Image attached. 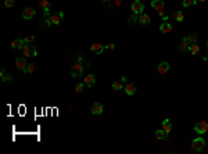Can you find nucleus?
<instances>
[{
  "instance_id": "nucleus-22",
  "label": "nucleus",
  "mask_w": 208,
  "mask_h": 154,
  "mask_svg": "<svg viewBox=\"0 0 208 154\" xmlns=\"http://www.w3.org/2000/svg\"><path fill=\"white\" fill-rule=\"evenodd\" d=\"M189 50H190V53L193 54V56H197V54H199V51H200V47H199L197 43H193V45L189 46Z\"/></svg>"
},
{
  "instance_id": "nucleus-9",
  "label": "nucleus",
  "mask_w": 208,
  "mask_h": 154,
  "mask_svg": "<svg viewBox=\"0 0 208 154\" xmlns=\"http://www.w3.org/2000/svg\"><path fill=\"white\" fill-rule=\"evenodd\" d=\"M15 67L25 74L26 67H28V64H26V61H25V57H17L15 58Z\"/></svg>"
},
{
  "instance_id": "nucleus-10",
  "label": "nucleus",
  "mask_w": 208,
  "mask_h": 154,
  "mask_svg": "<svg viewBox=\"0 0 208 154\" xmlns=\"http://www.w3.org/2000/svg\"><path fill=\"white\" fill-rule=\"evenodd\" d=\"M90 111H92L93 115H101L103 111H104V107H103V104H100V103H93Z\"/></svg>"
},
{
  "instance_id": "nucleus-4",
  "label": "nucleus",
  "mask_w": 208,
  "mask_h": 154,
  "mask_svg": "<svg viewBox=\"0 0 208 154\" xmlns=\"http://www.w3.org/2000/svg\"><path fill=\"white\" fill-rule=\"evenodd\" d=\"M194 131L199 135H204V133L208 132V122H205V121H200V122H197V124L194 125Z\"/></svg>"
},
{
  "instance_id": "nucleus-34",
  "label": "nucleus",
  "mask_w": 208,
  "mask_h": 154,
  "mask_svg": "<svg viewBox=\"0 0 208 154\" xmlns=\"http://www.w3.org/2000/svg\"><path fill=\"white\" fill-rule=\"evenodd\" d=\"M74 60H75V61H79V63H85V58H83L81 54H77V56H74Z\"/></svg>"
},
{
  "instance_id": "nucleus-24",
  "label": "nucleus",
  "mask_w": 208,
  "mask_h": 154,
  "mask_svg": "<svg viewBox=\"0 0 208 154\" xmlns=\"http://www.w3.org/2000/svg\"><path fill=\"white\" fill-rule=\"evenodd\" d=\"M172 17L175 18V21H178V22H182L183 20H185V15H183L182 11H176V13H174Z\"/></svg>"
},
{
  "instance_id": "nucleus-32",
  "label": "nucleus",
  "mask_w": 208,
  "mask_h": 154,
  "mask_svg": "<svg viewBox=\"0 0 208 154\" xmlns=\"http://www.w3.org/2000/svg\"><path fill=\"white\" fill-rule=\"evenodd\" d=\"M24 40H25V43H34L35 42V36H32V35H26V36H24Z\"/></svg>"
},
{
  "instance_id": "nucleus-26",
  "label": "nucleus",
  "mask_w": 208,
  "mask_h": 154,
  "mask_svg": "<svg viewBox=\"0 0 208 154\" xmlns=\"http://www.w3.org/2000/svg\"><path fill=\"white\" fill-rule=\"evenodd\" d=\"M35 71H36V64H35V63H31V64H28V67H26L25 74H34Z\"/></svg>"
},
{
  "instance_id": "nucleus-18",
  "label": "nucleus",
  "mask_w": 208,
  "mask_h": 154,
  "mask_svg": "<svg viewBox=\"0 0 208 154\" xmlns=\"http://www.w3.org/2000/svg\"><path fill=\"white\" fill-rule=\"evenodd\" d=\"M157 71H158L160 75H164V74H166L168 71H169V64H168V63H161V64L158 65Z\"/></svg>"
},
{
  "instance_id": "nucleus-15",
  "label": "nucleus",
  "mask_w": 208,
  "mask_h": 154,
  "mask_svg": "<svg viewBox=\"0 0 208 154\" xmlns=\"http://www.w3.org/2000/svg\"><path fill=\"white\" fill-rule=\"evenodd\" d=\"M104 49H106V47L103 46V45H100V43H93V45H92V46H90V50L93 51L94 54H101L103 51H104Z\"/></svg>"
},
{
  "instance_id": "nucleus-27",
  "label": "nucleus",
  "mask_w": 208,
  "mask_h": 154,
  "mask_svg": "<svg viewBox=\"0 0 208 154\" xmlns=\"http://www.w3.org/2000/svg\"><path fill=\"white\" fill-rule=\"evenodd\" d=\"M186 39H187V42L190 43V45H193V43H197V40H199V39H197V35H196V34H190Z\"/></svg>"
},
{
  "instance_id": "nucleus-35",
  "label": "nucleus",
  "mask_w": 208,
  "mask_h": 154,
  "mask_svg": "<svg viewBox=\"0 0 208 154\" xmlns=\"http://www.w3.org/2000/svg\"><path fill=\"white\" fill-rule=\"evenodd\" d=\"M104 47H106L107 50H114V49H115V45H114V43H110V45H107V46H104Z\"/></svg>"
},
{
  "instance_id": "nucleus-20",
  "label": "nucleus",
  "mask_w": 208,
  "mask_h": 154,
  "mask_svg": "<svg viewBox=\"0 0 208 154\" xmlns=\"http://www.w3.org/2000/svg\"><path fill=\"white\" fill-rule=\"evenodd\" d=\"M39 26L42 28V29H50L51 26V21H50V17H46L43 18L42 21H40V24H39Z\"/></svg>"
},
{
  "instance_id": "nucleus-7",
  "label": "nucleus",
  "mask_w": 208,
  "mask_h": 154,
  "mask_svg": "<svg viewBox=\"0 0 208 154\" xmlns=\"http://www.w3.org/2000/svg\"><path fill=\"white\" fill-rule=\"evenodd\" d=\"M145 10V4L142 3L140 0H133V3H132V11L133 14H142V11Z\"/></svg>"
},
{
  "instance_id": "nucleus-17",
  "label": "nucleus",
  "mask_w": 208,
  "mask_h": 154,
  "mask_svg": "<svg viewBox=\"0 0 208 154\" xmlns=\"http://www.w3.org/2000/svg\"><path fill=\"white\" fill-rule=\"evenodd\" d=\"M150 21H151V18H150L149 14L142 13L140 15H139V24H142V25H149Z\"/></svg>"
},
{
  "instance_id": "nucleus-25",
  "label": "nucleus",
  "mask_w": 208,
  "mask_h": 154,
  "mask_svg": "<svg viewBox=\"0 0 208 154\" xmlns=\"http://www.w3.org/2000/svg\"><path fill=\"white\" fill-rule=\"evenodd\" d=\"M179 49H180L182 51H185V50H187V49H189V42H187L186 38L182 39V42H180V45H179Z\"/></svg>"
},
{
  "instance_id": "nucleus-39",
  "label": "nucleus",
  "mask_w": 208,
  "mask_h": 154,
  "mask_svg": "<svg viewBox=\"0 0 208 154\" xmlns=\"http://www.w3.org/2000/svg\"><path fill=\"white\" fill-rule=\"evenodd\" d=\"M205 46H207V51H208V42H207V43H205Z\"/></svg>"
},
{
  "instance_id": "nucleus-13",
  "label": "nucleus",
  "mask_w": 208,
  "mask_h": 154,
  "mask_svg": "<svg viewBox=\"0 0 208 154\" xmlns=\"http://www.w3.org/2000/svg\"><path fill=\"white\" fill-rule=\"evenodd\" d=\"M123 90H125V93L128 94V96H133V94L136 93V86L133 85V83H125V86H123Z\"/></svg>"
},
{
  "instance_id": "nucleus-31",
  "label": "nucleus",
  "mask_w": 208,
  "mask_h": 154,
  "mask_svg": "<svg viewBox=\"0 0 208 154\" xmlns=\"http://www.w3.org/2000/svg\"><path fill=\"white\" fill-rule=\"evenodd\" d=\"M136 21H139V18H137V14H132L131 17L128 18V22H129V24H136Z\"/></svg>"
},
{
  "instance_id": "nucleus-14",
  "label": "nucleus",
  "mask_w": 208,
  "mask_h": 154,
  "mask_svg": "<svg viewBox=\"0 0 208 154\" xmlns=\"http://www.w3.org/2000/svg\"><path fill=\"white\" fill-rule=\"evenodd\" d=\"M83 83H85L88 88H93L94 83H96V78H94L93 74H89V75H86V77H85V81H83Z\"/></svg>"
},
{
  "instance_id": "nucleus-12",
  "label": "nucleus",
  "mask_w": 208,
  "mask_h": 154,
  "mask_svg": "<svg viewBox=\"0 0 208 154\" xmlns=\"http://www.w3.org/2000/svg\"><path fill=\"white\" fill-rule=\"evenodd\" d=\"M24 45H25V40L24 39H14L13 42H11V47L13 49H15V50H22V47H24Z\"/></svg>"
},
{
  "instance_id": "nucleus-36",
  "label": "nucleus",
  "mask_w": 208,
  "mask_h": 154,
  "mask_svg": "<svg viewBox=\"0 0 208 154\" xmlns=\"http://www.w3.org/2000/svg\"><path fill=\"white\" fill-rule=\"evenodd\" d=\"M121 82H122V83H128L126 77H122V78H121Z\"/></svg>"
},
{
  "instance_id": "nucleus-38",
  "label": "nucleus",
  "mask_w": 208,
  "mask_h": 154,
  "mask_svg": "<svg viewBox=\"0 0 208 154\" xmlns=\"http://www.w3.org/2000/svg\"><path fill=\"white\" fill-rule=\"evenodd\" d=\"M197 1H201V3H204V1H205V0H197Z\"/></svg>"
},
{
  "instance_id": "nucleus-37",
  "label": "nucleus",
  "mask_w": 208,
  "mask_h": 154,
  "mask_svg": "<svg viewBox=\"0 0 208 154\" xmlns=\"http://www.w3.org/2000/svg\"><path fill=\"white\" fill-rule=\"evenodd\" d=\"M115 6H121V0H115Z\"/></svg>"
},
{
  "instance_id": "nucleus-1",
  "label": "nucleus",
  "mask_w": 208,
  "mask_h": 154,
  "mask_svg": "<svg viewBox=\"0 0 208 154\" xmlns=\"http://www.w3.org/2000/svg\"><path fill=\"white\" fill-rule=\"evenodd\" d=\"M85 65L88 67L89 63L85 61V63H79V61H75V64L72 65V68H71V77L72 78H79L83 75V69H85Z\"/></svg>"
},
{
  "instance_id": "nucleus-19",
  "label": "nucleus",
  "mask_w": 208,
  "mask_h": 154,
  "mask_svg": "<svg viewBox=\"0 0 208 154\" xmlns=\"http://www.w3.org/2000/svg\"><path fill=\"white\" fill-rule=\"evenodd\" d=\"M160 31H161L162 34H169V32H172V25H171L169 22H162L161 25H160Z\"/></svg>"
},
{
  "instance_id": "nucleus-8",
  "label": "nucleus",
  "mask_w": 208,
  "mask_h": 154,
  "mask_svg": "<svg viewBox=\"0 0 208 154\" xmlns=\"http://www.w3.org/2000/svg\"><path fill=\"white\" fill-rule=\"evenodd\" d=\"M63 18H64V11H57V13L50 15V21H51V24H54V25H60L61 21H63Z\"/></svg>"
},
{
  "instance_id": "nucleus-5",
  "label": "nucleus",
  "mask_w": 208,
  "mask_h": 154,
  "mask_svg": "<svg viewBox=\"0 0 208 154\" xmlns=\"http://www.w3.org/2000/svg\"><path fill=\"white\" fill-rule=\"evenodd\" d=\"M39 6H40V9L43 10V18H46L50 15V11H51V4L49 0H42L40 3H39Z\"/></svg>"
},
{
  "instance_id": "nucleus-6",
  "label": "nucleus",
  "mask_w": 208,
  "mask_h": 154,
  "mask_svg": "<svg viewBox=\"0 0 208 154\" xmlns=\"http://www.w3.org/2000/svg\"><path fill=\"white\" fill-rule=\"evenodd\" d=\"M151 7L157 10L161 18L164 17V0H151Z\"/></svg>"
},
{
  "instance_id": "nucleus-2",
  "label": "nucleus",
  "mask_w": 208,
  "mask_h": 154,
  "mask_svg": "<svg viewBox=\"0 0 208 154\" xmlns=\"http://www.w3.org/2000/svg\"><path fill=\"white\" fill-rule=\"evenodd\" d=\"M21 51H22V54H24V57H25V58H29V57L38 56V50H36V47H35L32 43H25Z\"/></svg>"
},
{
  "instance_id": "nucleus-40",
  "label": "nucleus",
  "mask_w": 208,
  "mask_h": 154,
  "mask_svg": "<svg viewBox=\"0 0 208 154\" xmlns=\"http://www.w3.org/2000/svg\"><path fill=\"white\" fill-rule=\"evenodd\" d=\"M103 1H110V0H103Z\"/></svg>"
},
{
  "instance_id": "nucleus-33",
  "label": "nucleus",
  "mask_w": 208,
  "mask_h": 154,
  "mask_svg": "<svg viewBox=\"0 0 208 154\" xmlns=\"http://www.w3.org/2000/svg\"><path fill=\"white\" fill-rule=\"evenodd\" d=\"M4 6L7 7V9L13 7V6H14V0H4Z\"/></svg>"
},
{
  "instance_id": "nucleus-28",
  "label": "nucleus",
  "mask_w": 208,
  "mask_h": 154,
  "mask_svg": "<svg viewBox=\"0 0 208 154\" xmlns=\"http://www.w3.org/2000/svg\"><path fill=\"white\" fill-rule=\"evenodd\" d=\"M112 89H114V90H121V89H123V83H122L121 81L112 82Z\"/></svg>"
},
{
  "instance_id": "nucleus-30",
  "label": "nucleus",
  "mask_w": 208,
  "mask_h": 154,
  "mask_svg": "<svg viewBox=\"0 0 208 154\" xmlns=\"http://www.w3.org/2000/svg\"><path fill=\"white\" fill-rule=\"evenodd\" d=\"M196 3H197V0H183V1H182L183 7H189V6L196 4Z\"/></svg>"
},
{
  "instance_id": "nucleus-3",
  "label": "nucleus",
  "mask_w": 208,
  "mask_h": 154,
  "mask_svg": "<svg viewBox=\"0 0 208 154\" xmlns=\"http://www.w3.org/2000/svg\"><path fill=\"white\" fill-rule=\"evenodd\" d=\"M191 149L197 151V153H201L204 149H205V140H204L203 137H196L193 139L191 142Z\"/></svg>"
},
{
  "instance_id": "nucleus-23",
  "label": "nucleus",
  "mask_w": 208,
  "mask_h": 154,
  "mask_svg": "<svg viewBox=\"0 0 208 154\" xmlns=\"http://www.w3.org/2000/svg\"><path fill=\"white\" fill-rule=\"evenodd\" d=\"M155 137H157L158 140H164V139H168V136L165 135V132L162 131V129H158V131H155Z\"/></svg>"
},
{
  "instance_id": "nucleus-16",
  "label": "nucleus",
  "mask_w": 208,
  "mask_h": 154,
  "mask_svg": "<svg viewBox=\"0 0 208 154\" xmlns=\"http://www.w3.org/2000/svg\"><path fill=\"white\" fill-rule=\"evenodd\" d=\"M162 131L165 132L166 136L169 137V133L172 131V122L169 120H164V122H162Z\"/></svg>"
},
{
  "instance_id": "nucleus-29",
  "label": "nucleus",
  "mask_w": 208,
  "mask_h": 154,
  "mask_svg": "<svg viewBox=\"0 0 208 154\" xmlns=\"http://www.w3.org/2000/svg\"><path fill=\"white\" fill-rule=\"evenodd\" d=\"M85 83H78L77 86H75V93H82L83 90H85Z\"/></svg>"
},
{
  "instance_id": "nucleus-11",
  "label": "nucleus",
  "mask_w": 208,
  "mask_h": 154,
  "mask_svg": "<svg viewBox=\"0 0 208 154\" xmlns=\"http://www.w3.org/2000/svg\"><path fill=\"white\" fill-rule=\"evenodd\" d=\"M35 15H36V11H35L34 9H31V7H26V9H24V11H22V17L25 18V20H31V18H34Z\"/></svg>"
},
{
  "instance_id": "nucleus-21",
  "label": "nucleus",
  "mask_w": 208,
  "mask_h": 154,
  "mask_svg": "<svg viewBox=\"0 0 208 154\" xmlns=\"http://www.w3.org/2000/svg\"><path fill=\"white\" fill-rule=\"evenodd\" d=\"M0 75H1V81L3 82H11L13 81V75H11V74H6L4 69H1Z\"/></svg>"
}]
</instances>
